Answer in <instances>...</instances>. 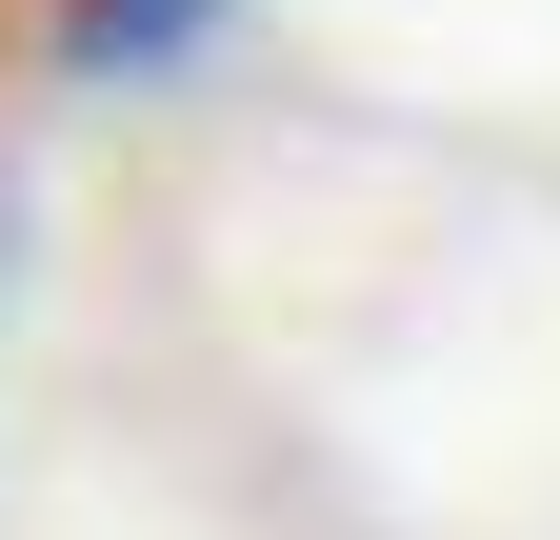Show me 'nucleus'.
I'll return each mask as SVG.
<instances>
[{
	"label": "nucleus",
	"instance_id": "obj_1",
	"mask_svg": "<svg viewBox=\"0 0 560 540\" xmlns=\"http://www.w3.org/2000/svg\"><path fill=\"white\" fill-rule=\"evenodd\" d=\"M200 21H221V0H60V60H81V81H161Z\"/></svg>",
	"mask_w": 560,
	"mask_h": 540
}]
</instances>
